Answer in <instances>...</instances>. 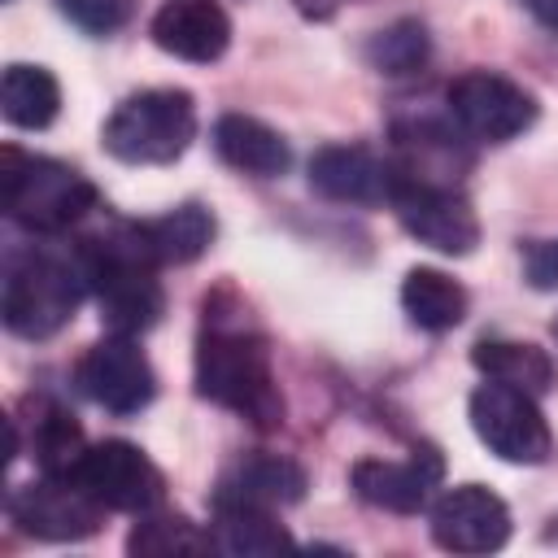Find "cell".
Segmentation results:
<instances>
[{"mask_svg":"<svg viewBox=\"0 0 558 558\" xmlns=\"http://www.w3.org/2000/svg\"><path fill=\"white\" fill-rule=\"evenodd\" d=\"M0 183H4L9 218L26 231H39V235L65 231L100 205L96 183L83 170L65 166L57 157H31L17 148L0 153Z\"/></svg>","mask_w":558,"mask_h":558,"instance_id":"4","label":"cell"},{"mask_svg":"<svg viewBox=\"0 0 558 558\" xmlns=\"http://www.w3.org/2000/svg\"><path fill=\"white\" fill-rule=\"evenodd\" d=\"M57 9L87 35H113L131 17V0H57Z\"/></svg>","mask_w":558,"mask_h":558,"instance_id":"26","label":"cell"},{"mask_svg":"<svg viewBox=\"0 0 558 558\" xmlns=\"http://www.w3.org/2000/svg\"><path fill=\"white\" fill-rule=\"evenodd\" d=\"M148 31L161 52L192 65L218 61L231 44V17L218 0H161Z\"/></svg>","mask_w":558,"mask_h":558,"instance_id":"15","label":"cell"},{"mask_svg":"<svg viewBox=\"0 0 558 558\" xmlns=\"http://www.w3.org/2000/svg\"><path fill=\"white\" fill-rule=\"evenodd\" d=\"M305 497V471L283 453H248L240 458L214 493V506H292Z\"/></svg>","mask_w":558,"mask_h":558,"instance_id":"16","label":"cell"},{"mask_svg":"<svg viewBox=\"0 0 558 558\" xmlns=\"http://www.w3.org/2000/svg\"><path fill=\"white\" fill-rule=\"evenodd\" d=\"M214 549L231 558H262V554H283L296 541L288 536L283 523L270 519L262 506H214Z\"/></svg>","mask_w":558,"mask_h":558,"instance_id":"19","label":"cell"},{"mask_svg":"<svg viewBox=\"0 0 558 558\" xmlns=\"http://www.w3.org/2000/svg\"><path fill=\"white\" fill-rule=\"evenodd\" d=\"M471 427L488 453H497L501 462H519V466L545 462L554 445L536 397L501 379H488L471 392Z\"/></svg>","mask_w":558,"mask_h":558,"instance_id":"6","label":"cell"},{"mask_svg":"<svg viewBox=\"0 0 558 558\" xmlns=\"http://www.w3.org/2000/svg\"><path fill=\"white\" fill-rule=\"evenodd\" d=\"M192 135L196 105L183 87H148L126 96L100 131L105 148L126 166H166L187 153Z\"/></svg>","mask_w":558,"mask_h":558,"instance_id":"5","label":"cell"},{"mask_svg":"<svg viewBox=\"0 0 558 558\" xmlns=\"http://www.w3.org/2000/svg\"><path fill=\"white\" fill-rule=\"evenodd\" d=\"M527 4V13L545 26V31H554L558 35V0H523Z\"/></svg>","mask_w":558,"mask_h":558,"instance_id":"29","label":"cell"},{"mask_svg":"<svg viewBox=\"0 0 558 558\" xmlns=\"http://www.w3.org/2000/svg\"><path fill=\"white\" fill-rule=\"evenodd\" d=\"M196 392L222 410H235L262 432L283 423V397L270 371L266 336L231 292H214L201 305Z\"/></svg>","mask_w":558,"mask_h":558,"instance_id":"1","label":"cell"},{"mask_svg":"<svg viewBox=\"0 0 558 558\" xmlns=\"http://www.w3.org/2000/svg\"><path fill=\"white\" fill-rule=\"evenodd\" d=\"M432 541L449 554H493L510 541V510L484 484H453L432 501Z\"/></svg>","mask_w":558,"mask_h":558,"instance_id":"12","label":"cell"},{"mask_svg":"<svg viewBox=\"0 0 558 558\" xmlns=\"http://www.w3.org/2000/svg\"><path fill=\"white\" fill-rule=\"evenodd\" d=\"M0 109L13 126L44 131L61 109V87L44 65L13 61V65H4V78H0Z\"/></svg>","mask_w":558,"mask_h":558,"instance_id":"21","label":"cell"},{"mask_svg":"<svg viewBox=\"0 0 558 558\" xmlns=\"http://www.w3.org/2000/svg\"><path fill=\"white\" fill-rule=\"evenodd\" d=\"M135 231L157 266H187L214 244V214L205 205H179L161 218L135 222Z\"/></svg>","mask_w":558,"mask_h":558,"instance_id":"18","label":"cell"},{"mask_svg":"<svg viewBox=\"0 0 558 558\" xmlns=\"http://www.w3.org/2000/svg\"><path fill=\"white\" fill-rule=\"evenodd\" d=\"M292 4H296L301 17H310V22H327V17H336L349 0H292Z\"/></svg>","mask_w":558,"mask_h":558,"instance_id":"28","label":"cell"},{"mask_svg":"<svg viewBox=\"0 0 558 558\" xmlns=\"http://www.w3.org/2000/svg\"><path fill=\"white\" fill-rule=\"evenodd\" d=\"M427 52H432L427 31H423V22H414V17L392 22L388 31H379V35L366 44V61H371L379 74H392V78L423 70V65H427Z\"/></svg>","mask_w":558,"mask_h":558,"instance_id":"24","label":"cell"},{"mask_svg":"<svg viewBox=\"0 0 558 558\" xmlns=\"http://www.w3.org/2000/svg\"><path fill=\"white\" fill-rule=\"evenodd\" d=\"M471 362L488 375V379H501L510 388H523L532 397L549 392L554 388V362L541 344H527V340H480Z\"/></svg>","mask_w":558,"mask_h":558,"instance_id":"22","label":"cell"},{"mask_svg":"<svg viewBox=\"0 0 558 558\" xmlns=\"http://www.w3.org/2000/svg\"><path fill=\"white\" fill-rule=\"evenodd\" d=\"M74 384L87 401H96L113 414H135L157 392V375H153L144 349L131 336H118V331H109L100 344H92L78 357Z\"/></svg>","mask_w":558,"mask_h":558,"instance_id":"10","label":"cell"},{"mask_svg":"<svg viewBox=\"0 0 558 558\" xmlns=\"http://www.w3.org/2000/svg\"><path fill=\"white\" fill-rule=\"evenodd\" d=\"M87 292L100 305V323L118 336H140L161 318V283L157 262L144 253L135 222H118L109 231L83 235L74 244Z\"/></svg>","mask_w":558,"mask_h":558,"instance_id":"2","label":"cell"},{"mask_svg":"<svg viewBox=\"0 0 558 558\" xmlns=\"http://www.w3.org/2000/svg\"><path fill=\"white\" fill-rule=\"evenodd\" d=\"M523 275L532 288L549 292L558 288V240H536L523 248Z\"/></svg>","mask_w":558,"mask_h":558,"instance_id":"27","label":"cell"},{"mask_svg":"<svg viewBox=\"0 0 558 558\" xmlns=\"http://www.w3.org/2000/svg\"><path fill=\"white\" fill-rule=\"evenodd\" d=\"M31 449H35V462H39L44 475H74V466L87 453V440H83V427L74 423L70 410L44 405L39 418H35Z\"/></svg>","mask_w":558,"mask_h":558,"instance_id":"23","label":"cell"},{"mask_svg":"<svg viewBox=\"0 0 558 558\" xmlns=\"http://www.w3.org/2000/svg\"><path fill=\"white\" fill-rule=\"evenodd\" d=\"M401 305L410 314L414 327L423 331H449L466 318V288L458 279H449L445 270L432 266H414L401 283Z\"/></svg>","mask_w":558,"mask_h":558,"instance_id":"20","label":"cell"},{"mask_svg":"<svg viewBox=\"0 0 558 558\" xmlns=\"http://www.w3.org/2000/svg\"><path fill=\"white\" fill-rule=\"evenodd\" d=\"M397 222L427 248L445 257H466L480 244V218L471 201L453 183H432V179H410L397 174V187L388 196Z\"/></svg>","mask_w":558,"mask_h":558,"instance_id":"7","label":"cell"},{"mask_svg":"<svg viewBox=\"0 0 558 558\" xmlns=\"http://www.w3.org/2000/svg\"><path fill=\"white\" fill-rule=\"evenodd\" d=\"M87 292V275L78 253H57V248H26L4 262V288H0V318L13 336L22 340H48L57 336L78 301Z\"/></svg>","mask_w":558,"mask_h":558,"instance_id":"3","label":"cell"},{"mask_svg":"<svg viewBox=\"0 0 558 558\" xmlns=\"http://www.w3.org/2000/svg\"><path fill=\"white\" fill-rule=\"evenodd\" d=\"M397 166L366 144H327L310 157V187L344 205H379L397 187Z\"/></svg>","mask_w":558,"mask_h":558,"instance_id":"13","label":"cell"},{"mask_svg":"<svg viewBox=\"0 0 558 558\" xmlns=\"http://www.w3.org/2000/svg\"><path fill=\"white\" fill-rule=\"evenodd\" d=\"M554 331H558V323H554Z\"/></svg>","mask_w":558,"mask_h":558,"instance_id":"30","label":"cell"},{"mask_svg":"<svg viewBox=\"0 0 558 558\" xmlns=\"http://www.w3.org/2000/svg\"><path fill=\"white\" fill-rule=\"evenodd\" d=\"M445 105H449L453 126L480 144H506L536 122V100L514 78L493 74V70L458 74L445 92Z\"/></svg>","mask_w":558,"mask_h":558,"instance_id":"8","label":"cell"},{"mask_svg":"<svg viewBox=\"0 0 558 558\" xmlns=\"http://www.w3.org/2000/svg\"><path fill=\"white\" fill-rule=\"evenodd\" d=\"M445 462L432 445L414 449L405 462H388V458H362L353 466V493L366 506L392 510V514H414L427 506L432 488L440 484Z\"/></svg>","mask_w":558,"mask_h":558,"instance_id":"14","label":"cell"},{"mask_svg":"<svg viewBox=\"0 0 558 558\" xmlns=\"http://www.w3.org/2000/svg\"><path fill=\"white\" fill-rule=\"evenodd\" d=\"M126 549L131 554H201V549H214V536L201 532L196 523H187L183 514H144L131 536H126Z\"/></svg>","mask_w":558,"mask_h":558,"instance_id":"25","label":"cell"},{"mask_svg":"<svg viewBox=\"0 0 558 558\" xmlns=\"http://www.w3.org/2000/svg\"><path fill=\"white\" fill-rule=\"evenodd\" d=\"M105 510H126V514H148L161 506L166 480L157 471V462L131 445V440H100L87 445L83 462L74 466V475Z\"/></svg>","mask_w":558,"mask_h":558,"instance_id":"9","label":"cell"},{"mask_svg":"<svg viewBox=\"0 0 558 558\" xmlns=\"http://www.w3.org/2000/svg\"><path fill=\"white\" fill-rule=\"evenodd\" d=\"M214 148H218V157L227 166H235V170H244L253 179H275L292 161L288 140L275 126H266V122H257L248 113H222L214 122Z\"/></svg>","mask_w":558,"mask_h":558,"instance_id":"17","label":"cell"},{"mask_svg":"<svg viewBox=\"0 0 558 558\" xmlns=\"http://www.w3.org/2000/svg\"><path fill=\"white\" fill-rule=\"evenodd\" d=\"M9 514L26 536L39 541H83L100 527L105 506L70 475H44L9 497Z\"/></svg>","mask_w":558,"mask_h":558,"instance_id":"11","label":"cell"}]
</instances>
